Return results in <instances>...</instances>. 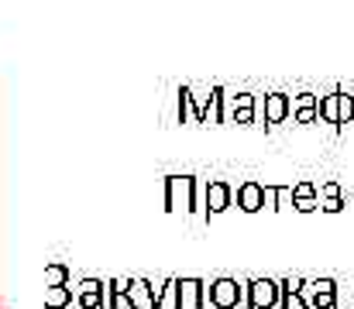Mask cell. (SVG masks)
Wrapping results in <instances>:
<instances>
[{
  "label": "cell",
  "instance_id": "obj_9",
  "mask_svg": "<svg viewBox=\"0 0 354 309\" xmlns=\"http://www.w3.org/2000/svg\"><path fill=\"white\" fill-rule=\"evenodd\" d=\"M337 120L341 124H351L354 120V97L344 93V90H337Z\"/></svg>",
  "mask_w": 354,
  "mask_h": 309
},
{
  "label": "cell",
  "instance_id": "obj_3",
  "mask_svg": "<svg viewBox=\"0 0 354 309\" xmlns=\"http://www.w3.org/2000/svg\"><path fill=\"white\" fill-rule=\"evenodd\" d=\"M317 103H320L317 93H299V97H292V113L289 117H296V124H313V120H320Z\"/></svg>",
  "mask_w": 354,
  "mask_h": 309
},
{
  "label": "cell",
  "instance_id": "obj_4",
  "mask_svg": "<svg viewBox=\"0 0 354 309\" xmlns=\"http://www.w3.org/2000/svg\"><path fill=\"white\" fill-rule=\"evenodd\" d=\"M203 203H207L210 213L227 209V206H231V186H227V182H207V186H203Z\"/></svg>",
  "mask_w": 354,
  "mask_h": 309
},
{
  "label": "cell",
  "instance_id": "obj_2",
  "mask_svg": "<svg viewBox=\"0 0 354 309\" xmlns=\"http://www.w3.org/2000/svg\"><path fill=\"white\" fill-rule=\"evenodd\" d=\"M292 113V97L289 93H268L265 97V120L268 124H282Z\"/></svg>",
  "mask_w": 354,
  "mask_h": 309
},
{
  "label": "cell",
  "instance_id": "obj_6",
  "mask_svg": "<svg viewBox=\"0 0 354 309\" xmlns=\"http://www.w3.org/2000/svg\"><path fill=\"white\" fill-rule=\"evenodd\" d=\"M292 200H296L299 209H313L317 206V186L313 182H296L292 186Z\"/></svg>",
  "mask_w": 354,
  "mask_h": 309
},
{
  "label": "cell",
  "instance_id": "obj_1",
  "mask_svg": "<svg viewBox=\"0 0 354 309\" xmlns=\"http://www.w3.org/2000/svg\"><path fill=\"white\" fill-rule=\"evenodd\" d=\"M196 179L193 176H169L165 179V203L169 209H179V206H196Z\"/></svg>",
  "mask_w": 354,
  "mask_h": 309
},
{
  "label": "cell",
  "instance_id": "obj_7",
  "mask_svg": "<svg viewBox=\"0 0 354 309\" xmlns=\"http://www.w3.org/2000/svg\"><path fill=\"white\" fill-rule=\"evenodd\" d=\"M317 113H320V120H327V124H341V120H337V90L327 93V97H320Z\"/></svg>",
  "mask_w": 354,
  "mask_h": 309
},
{
  "label": "cell",
  "instance_id": "obj_5",
  "mask_svg": "<svg viewBox=\"0 0 354 309\" xmlns=\"http://www.w3.org/2000/svg\"><path fill=\"white\" fill-rule=\"evenodd\" d=\"M237 206L248 209V213L261 209V206H265V186H261V182H241V189H237Z\"/></svg>",
  "mask_w": 354,
  "mask_h": 309
},
{
  "label": "cell",
  "instance_id": "obj_8",
  "mask_svg": "<svg viewBox=\"0 0 354 309\" xmlns=\"http://www.w3.org/2000/svg\"><path fill=\"white\" fill-rule=\"evenodd\" d=\"M317 193H324V209H330V213H337V209L344 206L341 203V186H337V182H324Z\"/></svg>",
  "mask_w": 354,
  "mask_h": 309
}]
</instances>
